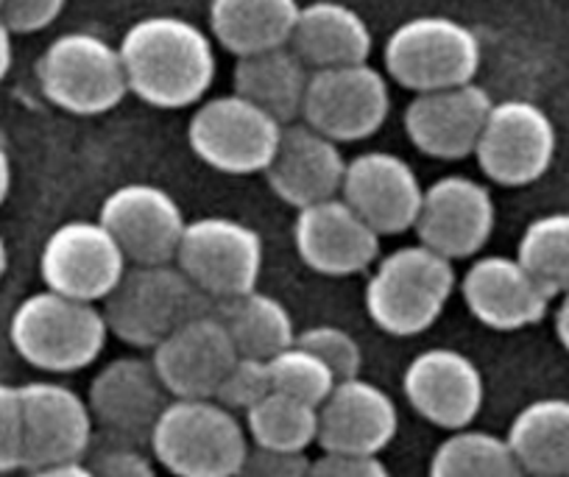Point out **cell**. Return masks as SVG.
<instances>
[{"label": "cell", "instance_id": "cell-1", "mask_svg": "<svg viewBox=\"0 0 569 477\" xmlns=\"http://www.w3.org/2000/svg\"><path fill=\"white\" fill-rule=\"evenodd\" d=\"M118 51L131 96L157 109L193 107L216 81V46L184 18L154 14L137 20Z\"/></svg>", "mask_w": 569, "mask_h": 477}, {"label": "cell", "instance_id": "cell-2", "mask_svg": "<svg viewBox=\"0 0 569 477\" xmlns=\"http://www.w3.org/2000/svg\"><path fill=\"white\" fill-rule=\"evenodd\" d=\"M458 285L452 260L427 246H402L375 266L366 282V312L382 332L413 338L436 325Z\"/></svg>", "mask_w": 569, "mask_h": 477}, {"label": "cell", "instance_id": "cell-3", "mask_svg": "<svg viewBox=\"0 0 569 477\" xmlns=\"http://www.w3.org/2000/svg\"><path fill=\"white\" fill-rule=\"evenodd\" d=\"M9 338L29 366L70 375L101 358L109 330L101 307L46 288L20 301L9 321Z\"/></svg>", "mask_w": 569, "mask_h": 477}, {"label": "cell", "instance_id": "cell-4", "mask_svg": "<svg viewBox=\"0 0 569 477\" xmlns=\"http://www.w3.org/2000/svg\"><path fill=\"white\" fill-rule=\"evenodd\" d=\"M149 444L177 477H234L251 447L238 414L216 399H171Z\"/></svg>", "mask_w": 569, "mask_h": 477}, {"label": "cell", "instance_id": "cell-5", "mask_svg": "<svg viewBox=\"0 0 569 477\" xmlns=\"http://www.w3.org/2000/svg\"><path fill=\"white\" fill-rule=\"evenodd\" d=\"M207 301L177 262L129 266L101 312L109 336L134 349H154L184 321L210 310Z\"/></svg>", "mask_w": 569, "mask_h": 477}, {"label": "cell", "instance_id": "cell-6", "mask_svg": "<svg viewBox=\"0 0 569 477\" xmlns=\"http://www.w3.org/2000/svg\"><path fill=\"white\" fill-rule=\"evenodd\" d=\"M386 70L410 92H436L472 85L480 70V40L461 20L425 14L405 20L386 42Z\"/></svg>", "mask_w": 569, "mask_h": 477}, {"label": "cell", "instance_id": "cell-7", "mask_svg": "<svg viewBox=\"0 0 569 477\" xmlns=\"http://www.w3.org/2000/svg\"><path fill=\"white\" fill-rule=\"evenodd\" d=\"M37 81L53 107L81 118L112 112L129 96L118 46L90 31L57 37L37 62Z\"/></svg>", "mask_w": 569, "mask_h": 477}, {"label": "cell", "instance_id": "cell-8", "mask_svg": "<svg viewBox=\"0 0 569 477\" xmlns=\"http://www.w3.org/2000/svg\"><path fill=\"white\" fill-rule=\"evenodd\" d=\"M173 262L201 296L218 305L257 290L266 262V246L260 232L249 223L207 216L188 221Z\"/></svg>", "mask_w": 569, "mask_h": 477}, {"label": "cell", "instance_id": "cell-9", "mask_svg": "<svg viewBox=\"0 0 569 477\" xmlns=\"http://www.w3.org/2000/svg\"><path fill=\"white\" fill-rule=\"evenodd\" d=\"M282 129L277 118L238 92L210 98L188 123L190 151L212 171L251 177L266 173L277 153Z\"/></svg>", "mask_w": 569, "mask_h": 477}, {"label": "cell", "instance_id": "cell-10", "mask_svg": "<svg viewBox=\"0 0 569 477\" xmlns=\"http://www.w3.org/2000/svg\"><path fill=\"white\" fill-rule=\"evenodd\" d=\"M556 142V126L539 103L508 98L491 107L475 159L495 185L525 188L550 171Z\"/></svg>", "mask_w": 569, "mask_h": 477}, {"label": "cell", "instance_id": "cell-11", "mask_svg": "<svg viewBox=\"0 0 569 477\" xmlns=\"http://www.w3.org/2000/svg\"><path fill=\"white\" fill-rule=\"evenodd\" d=\"M391 112L388 79L369 62L310 73L302 123L336 142L369 140Z\"/></svg>", "mask_w": 569, "mask_h": 477}, {"label": "cell", "instance_id": "cell-12", "mask_svg": "<svg viewBox=\"0 0 569 477\" xmlns=\"http://www.w3.org/2000/svg\"><path fill=\"white\" fill-rule=\"evenodd\" d=\"M98 221L103 223L129 266H166L177 260L188 229L182 207L157 185L131 182L103 199Z\"/></svg>", "mask_w": 569, "mask_h": 477}, {"label": "cell", "instance_id": "cell-13", "mask_svg": "<svg viewBox=\"0 0 569 477\" xmlns=\"http://www.w3.org/2000/svg\"><path fill=\"white\" fill-rule=\"evenodd\" d=\"M129 260L101 221H68L53 229L40 255L48 290L79 301H103L123 279Z\"/></svg>", "mask_w": 569, "mask_h": 477}, {"label": "cell", "instance_id": "cell-14", "mask_svg": "<svg viewBox=\"0 0 569 477\" xmlns=\"http://www.w3.org/2000/svg\"><path fill=\"white\" fill-rule=\"evenodd\" d=\"M23 405V469L76 464L92 444L96 419L81 394L57 380L20 386Z\"/></svg>", "mask_w": 569, "mask_h": 477}, {"label": "cell", "instance_id": "cell-15", "mask_svg": "<svg viewBox=\"0 0 569 477\" xmlns=\"http://www.w3.org/2000/svg\"><path fill=\"white\" fill-rule=\"evenodd\" d=\"M495 223L497 207L491 190L478 179L450 173L425 188L413 229L421 246L456 262L478 255L495 235Z\"/></svg>", "mask_w": 569, "mask_h": 477}, {"label": "cell", "instance_id": "cell-16", "mask_svg": "<svg viewBox=\"0 0 569 477\" xmlns=\"http://www.w3.org/2000/svg\"><path fill=\"white\" fill-rule=\"evenodd\" d=\"M410 408L441 430H467L486 399V380L469 355L433 347L416 355L402 377Z\"/></svg>", "mask_w": 569, "mask_h": 477}, {"label": "cell", "instance_id": "cell-17", "mask_svg": "<svg viewBox=\"0 0 569 477\" xmlns=\"http://www.w3.org/2000/svg\"><path fill=\"white\" fill-rule=\"evenodd\" d=\"M171 394L162 386L151 358H114L92 377L87 405L112 441H151L162 410L171 405Z\"/></svg>", "mask_w": 569, "mask_h": 477}, {"label": "cell", "instance_id": "cell-18", "mask_svg": "<svg viewBox=\"0 0 569 477\" xmlns=\"http://www.w3.org/2000/svg\"><path fill=\"white\" fill-rule=\"evenodd\" d=\"M341 199L382 238L416 227L425 188L408 159L391 151H366L347 159Z\"/></svg>", "mask_w": 569, "mask_h": 477}, {"label": "cell", "instance_id": "cell-19", "mask_svg": "<svg viewBox=\"0 0 569 477\" xmlns=\"http://www.w3.org/2000/svg\"><path fill=\"white\" fill-rule=\"evenodd\" d=\"M234 360L238 349L212 310L184 321L151 349V364L173 399H212Z\"/></svg>", "mask_w": 569, "mask_h": 477}, {"label": "cell", "instance_id": "cell-20", "mask_svg": "<svg viewBox=\"0 0 569 477\" xmlns=\"http://www.w3.org/2000/svg\"><path fill=\"white\" fill-rule=\"evenodd\" d=\"M491 107V96L475 81L450 90L419 92L405 109V131L425 157L456 162L475 157Z\"/></svg>", "mask_w": 569, "mask_h": 477}, {"label": "cell", "instance_id": "cell-21", "mask_svg": "<svg viewBox=\"0 0 569 477\" xmlns=\"http://www.w3.org/2000/svg\"><path fill=\"white\" fill-rule=\"evenodd\" d=\"M293 244L299 260L321 277H355L380 257V235L341 196L299 210Z\"/></svg>", "mask_w": 569, "mask_h": 477}, {"label": "cell", "instance_id": "cell-22", "mask_svg": "<svg viewBox=\"0 0 569 477\" xmlns=\"http://www.w3.org/2000/svg\"><path fill=\"white\" fill-rule=\"evenodd\" d=\"M461 294L475 321L497 332L539 325L552 296L536 282L517 257L489 255L475 260L461 279Z\"/></svg>", "mask_w": 569, "mask_h": 477}, {"label": "cell", "instance_id": "cell-23", "mask_svg": "<svg viewBox=\"0 0 569 477\" xmlns=\"http://www.w3.org/2000/svg\"><path fill=\"white\" fill-rule=\"evenodd\" d=\"M399 410L386 388L363 377L338 380L319 405V441L325 453L380 455L397 438Z\"/></svg>", "mask_w": 569, "mask_h": 477}, {"label": "cell", "instance_id": "cell-24", "mask_svg": "<svg viewBox=\"0 0 569 477\" xmlns=\"http://www.w3.org/2000/svg\"><path fill=\"white\" fill-rule=\"evenodd\" d=\"M343 173L347 157L338 142L299 120L284 126L277 153L266 168L268 188L297 210L341 196Z\"/></svg>", "mask_w": 569, "mask_h": 477}, {"label": "cell", "instance_id": "cell-25", "mask_svg": "<svg viewBox=\"0 0 569 477\" xmlns=\"http://www.w3.org/2000/svg\"><path fill=\"white\" fill-rule=\"evenodd\" d=\"M291 48L310 70L369 62L375 37L369 23L347 3L313 0L299 9Z\"/></svg>", "mask_w": 569, "mask_h": 477}, {"label": "cell", "instance_id": "cell-26", "mask_svg": "<svg viewBox=\"0 0 569 477\" xmlns=\"http://www.w3.org/2000/svg\"><path fill=\"white\" fill-rule=\"evenodd\" d=\"M313 70L293 53L291 46L240 57L234 64V92L246 101L266 109L279 123H297L302 118L305 96H308Z\"/></svg>", "mask_w": 569, "mask_h": 477}, {"label": "cell", "instance_id": "cell-27", "mask_svg": "<svg viewBox=\"0 0 569 477\" xmlns=\"http://www.w3.org/2000/svg\"><path fill=\"white\" fill-rule=\"evenodd\" d=\"M299 0H210V29L234 57L291 46Z\"/></svg>", "mask_w": 569, "mask_h": 477}, {"label": "cell", "instance_id": "cell-28", "mask_svg": "<svg viewBox=\"0 0 569 477\" xmlns=\"http://www.w3.org/2000/svg\"><path fill=\"white\" fill-rule=\"evenodd\" d=\"M528 477L569 475V399H533L513 416L506 436Z\"/></svg>", "mask_w": 569, "mask_h": 477}, {"label": "cell", "instance_id": "cell-29", "mask_svg": "<svg viewBox=\"0 0 569 477\" xmlns=\"http://www.w3.org/2000/svg\"><path fill=\"white\" fill-rule=\"evenodd\" d=\"M212 312L232 338L238 358L271 360L297 344L299 332L293 327L291 310L262 290L218 301Z\"/></svg>", "mask_w": 569, "mask_h": 477}, {"label": "cell", "instance_id": "cell-30", "mask_svg": "<svg viewBox=\"0 0 569 477\" xmlns=\"http://www.w3.org/2000/svg\"><path fill=\"white\" fill-rule=\"evenodd\" d=\"M427 477H528L502 436L456 430L436 447Z\"/></svg>", "mask_w": 569, "mask_h": 477}, {"label": "cell", "instance_id": "cell-31", "mask_svg": "<svg viewBox=\"0 0 569 477\" xmlns=\"http://www.w3.org/2000/svg\"><path fill=\"white\" fill-rule=\"evenodd\" d=\"M243 425L251 444L266 449L308 453L310 444L319 441V408L277 391L246 410Z\"/></svg>", "mask_w": 569, "mask_h": 477}, {"label": "cell", "instance_id": "cell-32", "mask_svg": "<svg viewBox=\"0 0 569 477\" xmlns=\"http://www.w3.org/2000/svg\"><path fill=\"white\" fill-rule=\"evenodd\" d=\"M517 260L556 299L569 294V212H547L525 227Z\"/></svg>", "mask_w": 569, "mask_h": 477}, {"label": "cell", "instance_id": "cell-33", "mask_svg": "<svg viewBox=\"0 0 569 477\" xmlns=\"http://www.w3.org/2000/svg\"><path fill=\"white\" fill-rule=\"evenodd\" d=\"M268 371H271L273 391L313 405V408H319L330 397L338 382L330 366L299 344L268 360Z\"/></svg>", "mask_w": 569, "mask_h": 477}, {"label": "cell", "instance_id": "cell-34", "mask_svg": "<svg viewBox=\"0 0 569 477\" xmlns=\"http://www.w3.org/2000/svg\"><path fill=\"white\" fill-rule=\"evenodd\" d=\"M297 344L299 347L310 349L313 355H319V358L330 366L332 375H336L338 380L360 377V369H363V349H360V344L355 341L347 330H341V327H308L305 332H299Z\"/></svg>", "mask_w": 569, "mask_h": 477}, {"label": "cell", "instance_id": "cell-35", "mask_svg": "<svg viewBox=\"0 0 569 477\" xmlns=\"http://www.w3.org/2000/svg\"><path fill=\"white\" fill-rule=\"evenodd\" d=\"M271 371H268V360H254V358H238L232 364V369L227 371L223 382L216 391V403L223 405L232 414L240 410H251L260 399H266L271 394Z\"/></svg>", "mask_w": 569, "mask_h": 477}, {"label": "cell", "instance_id": "cell-36", "mask_svg": "<svg viewBox=\"0 0 569 477\" xmlns=\"http://www.w3.org/2000/svg\"><path fill=\"white\" fill-rule=\"evenodd\" d=\"M23 469V405L20 388L0 382V475Z\"/></svg>", "mask_w": 569, "mask_h": 477}, {"label": "cell", "instance_id": "cell-37", "mask_svg": "<svg viewBox=\"0 0 569 477\" xmlns=\"http://www.w3.org/2000/svg\"><path fill=\"white\" fill-rule=\"evenodd\" d=\"M96 477H157V466L134 444L109 441L87 464Z\"/></svg>", "mask_w": 569, "mask_h": 477}, {"label": "cell", "instance_id": "cell-38", "mask_svg": "<svg viewBox=\"0 0 569 477\" xmlns=\"http://www.w3.org/2000/svg\"><path fill=\"white\" fill-rule=\"evenodd\" d=\"M64 7L68 0H3L0 20L12 34H37L57 23Z\"/></svg>", "mask_w": 569, "mask_h": 477}, {"label": "cell", "instance_id": "cell-39", "mask_svg": "<svg viewBox=\"0 0 569 477\" xmlns=\"http://www.w3.org/2000/svg\"><path fill=\"white\" fill-rule=\"evenodd\" d=\"M308 453H282L251 444L234 477H308Z\"/></svg>", "mask_w": 569, "mask_h": 477}, {"label": "cell", "instance_id": "cell-40", "mask_svg": "<svg viewBox=\"0 0 569 477\" xmlns=\"http://www.w3.org/2000/svg\"><path fill=\"white\" fill-rule=\"evenodd\" d=\"M308 477H391L380 455H341L325 453L310 460Z\"/></svg>", "mask_w": 569, "mask_h": 477}, {"label": "cell", "instance_id": "cell-41", "mask_svg": "<svg viewBox=\"0 0 569 477\" xmlns=\"http://www.w3.org/2000/svg\"><path fill=\"white\" fill-rule=\"evenodd\" d=\"M29 477H96L90 466L84 460H76V464H59V466H46V469H34Z\"/></svg>", "mask_w": 569, "mask_h": 477}, {"label": "cell", "instance_id": "cell-42", "mask_svg": "<svg viewBox=\"0 0 569 477\" xmlns=\"http://www.w3.org/2000/svg\"><path fill=\"white\" fill-rule=\"evenodd\" d=\"M12 31L7 29V23L0 20V81L7 79V73L12 70V59H14V51H12Z\"/></svg>", "mask_w": 569, "mask_h": 477}, {"label": "cell", "instance_id": "cell-43", "mask_svg": "<svg viewBox=\"0 0 569 477\" xmlns=\"http://www.w3.org/2000/svg\"><path fill=\"white\" fill-rule=\"evenodd\" d=\"M9 190H12V157L0 140V205L9 199Z\"/></svg>", "mask_w": 569, "mask_h": 477}, {"label": "cell", "instance_id": "cell-44", "mask_svg": "<svg viewBox=\"0 0 569 477\" xmlns=\"http://www.w3.org/2000/svg\"><path fill=\"white\" fill-rule=\"evenodd\" d=\"M556 336L558 344L569 352V294L561 296V305L556 310Z\"/></svg>", "mask_w": 569, "mask_h": 477}, {"label": "cell", "instance_id": "cell-45", "mask_svg": "<svg viewBox=\"0 0 569 477\" xmlns=\"http://www.w3.org/2000/svg\"><path fill=\"white\" fill-rule=\"evenodd\" d=\"M9 268V249H7V240H3V235H0V277L7 274Z\"/></svg>", "mask_w": 569, "mask_h": 477}, {"label": "cell", "instance_id": "cell-46", "mask_svg": "<svg viewBox=\"0 0 569 477\" xmlns=\"http://www.w3.org/2000/svg\"><path fill=\"white\" fill-rule=\"evenodd\" d=\"M552 477H569V475H552Z\"/></svg>", "mask_w": 569, "mask_h": 477}, {"label": "cell", "instance_id": "cell-47", "mask_svg": "<svg viewBox=\"0 0 569 477\" xmlns=\"http://www.w3.org/2000/svg\"><path fill=\"white\" fill-rule=\"evenodd\" d=\"M0 3H3V0H0Z\"/></svg>", "mask_w": 569, "mask_h": 477}]
</instances>
